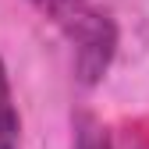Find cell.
I'll use <instances>...</instances> for the list:
<instances>
[{"instance_id":"obj_3","label":"cell","mask_w":149,"mask_h":149,"mask_svg":"<svg viewBox=\"0 0 149 149\" xmlns=\"http://www.w3.org/2000/svg\"><path fill=\"white\" fill-rule=\"evenodd\" d=\"M18 132H22V121H18V107L11 96L7 71L0 64V149H18Z\"/></svg>"},{"instance_id":"obj_1","label":"cell","mask_w":149,"mask_h":149,"mask_svg":"<svg viewBox=\"0 0 149 149\" xmlns=\"http://www.w3.org/2000/svg\"><path fill=\"white\" fill-rule=\"evenodd\" d=\"M36 4L74 43V50H78V57H74L78 78L96 82L110 64V53H114V25H110V18L92 0H36Z\"/></svg>"},{"instance_id":"obj_2","label":"cell","mask_w":149,"mask_h":149,"mask_svg":"<svg viewBox=\"0 0 149 149\" xmlns=\"http://www.w3.org/2000/svg\"><path fill=\"white\" fill-rule=\"evenodd\" d=\"M74 149H149V132H135L128 121L121 124H82Z\"/></svg>"}]
</instances>
